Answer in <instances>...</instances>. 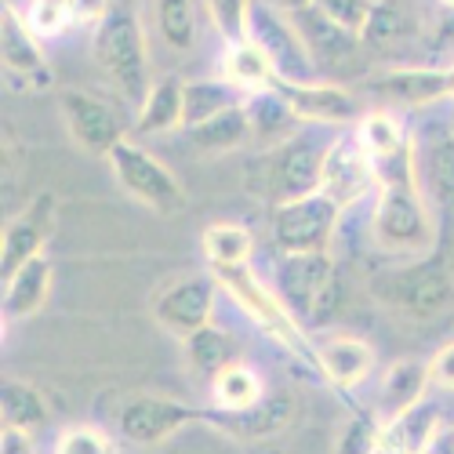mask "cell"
Returning a JSON list of instances; mask_svg holds the SVG:
<instances>
[{
	"mask_svg": "<svg viewBox=\"0 0 454 454\" xmlns=\"http://www.w3.org/2000/svg\"><path fill=\"white\" fill-rule=\"evenodd\" d=\"M407 142L422 197L429 207L454 215V95L414 109L407 121Z\"/></svg>",
	"mask_w": 454,
	"mask_h": 454,
	"instance_id": "6da1fadb",
	"label": "cell"
},
{
	"mask_svg": "<svg viewBox=\"0 0 454 454\" xmlns=\"http://www.w3.org/2000/svg\"><path fill=\"white\" fill-rule=\"evenodd\" d=\"M371 233L382 251L414 254L422 258L436 244V225L429 215V200L422 197L419 182H389L378 185L374 211H371Z\"/></svg>",
	"mask_w": 454,
	"mask_h": 454,
	"instance_id": "7a4b0ae2",
	"label": "cell"
},
{
	"mask_svg": "<svg viewBox=\"0 0 454 454\" xmlns=\"http://www.w3.org/2000/svg\"><path fill=\"white\" fill-rule=\"evenodd\" d=\"M215 277H218V284L233 294V301L237 306L266 331L270 338H277V342L306 367L309 374H320L324 378V371H320V356H317V349H313V342L306 338V331H301V324L294 320V313L280 301V294L277 291H270L266 284H262L254 273H251V266H237V270H211Z\"/></svg>",
	"mask_w": 454,
	"mask_h": 454,
	"instance_id": "3957f363",
	"label": "cell"
},
{
	"mask_svg": "<svg viewBox=\"0 0 454 454\" xmlns=\"http://www.w3.org/2000/svg\"><path fill=\"white\" fill-rule=\"evenodd\" d=\"M374 294L407 320H436L454 309V270L443 254H422L378 277Z\"/></svg>",
	"mask_w": 454,
	"mask_h": 454,
	"instance_id": "277c9868",
	"label": "cell"
},
{
	"mask_svg": "<svg viewBox=\"0 0 454 454\" xmlns=\"http://www.w3.org/2000/svg\"><path fill=\"white\" fill-rule=\"evenodd\" d=\"M334 135L320 124L298 128L291 138L277 142L273 153L262 160L266 164V182H262V197H273L277 204L301 200L320 193V178H324V157L331 149Z\"/></svg>",
	"mask_w": 454,
	"mask_h": 454,
	"instance_id": "5b68a950",
	"label": "cell"
},
{
	"mask_svg": "<svg viewBox=\"0 0 454 454\" xmlns=\"http://www.w3.org/2000/svg\"><path fill=\"white\" fill-rule=\"evenodd\" d=\"M95 59L106 69V77L124 91V98L142 109L149 95V55H145V36L131 8H113L102 26L95 29Z\"/></svg>",
	"mask_w": 454,
	"mask_h": 454,
	"instance_id": "8992f818",
	"label": "cell"
},
{
	"mask_svg": "<svg viewBox=\"0 0 454 454\" xmlns=\"http://www.w3.org/2000/svg\"><path fill=\"white\" fill-rule=\"evenodd\" d=\"M280 301L294 313L298 324H324L334 313L338 301V277L327 251L309 254H284L277 266V287Z\"/></svg>",
	"mask_w": 454,
	"mask_h": 454,
	"instance_id": "52a82bcc",
	"label": "cell"
},
{
	"mask_svg": "<svg viewBox=\"0 0 454 454\" xmlns=\"http://www.w3.org/2000/svg\"><path fill=\"white\" fill-rule=\"evenodd\" d=\"M106 160H109L113 175H117V182L124 185V193H131L138 204L153 207L160 215H178L185 207L182 182L171 175L168 164H160L153 153H145L142 145L124 138Z\"/></svg>",
	"mask_w": 454,
	"mask_h": 454,
	"instance_id": "ba28073f",
	"label": "cell"
},
{
	"mask_svg": "<svg viewBox=\"0 0 454 454\" xmlns=\"http://www.w3.org/2000/svg\"><path fill=\"white\" fill-rule=\"evenodd\" d=\"M251 41L266 51L277 69V84H317V59L298 36L294 22L280 12L254 0L251 4Z\"/></svg>",
	"mask_w": 454,
	"mask_h": 454,
	"instance_id": "9c48e42d",
	"label": "cell"
},
{
	"mask_svg": "<svg viewBox=\"0 0 454 454\" xmlns=\"http://www.w3.org/2000/svg\"><path fill=\"white\" fill-rule=\"evenodd\" d=\"M338 215H342V207H338L331 197H324V193L277 204L273 207V222H270L273 244L284 254L327 251V244L334 237V225H338Z\"/></svg>",
	"mask_w": 454,
	"mask_h": 454,
	"instance_id": "30bf717a",
	"label": "cell"
},
{
	"mask_svg": "<svg viewBox=\"0 0 454 454\" xmlns=\"http://www.w3.org/2000/svg\"><path fill=\"white\" fill-rule=\"evenodd\" d=\"M204 419V411L189 407L182 400H171V396H131L121 414H117V433L128 440V443H138V447H153V443H164L168 436H175L182 426H193Z\"/></svg>",
	"mask_w": 454,
	"mask_h": 454,
	"instance_id": "8fae6325",
	"label": "cell"
},
{
	"mask_svg": "<svg viewBox=\"0 0 454 454\" xmlns=\"http://www.w3.org/2000/svg\"><path fill=\"white\" fill-rule=\"evenodd\" d=\"M320 193L331 197L338 207H353L364 197L378 193V178L374 164L364 153V145L356 135H334L327 157H324V178H320Z\"/></svg>",
	"mask_w": 454,
	"mask_h": 454,
	"instance_id": "7c38bea8",
	"label": "cell"
},
{
	"mask_svg": "<svg viewBox=\"0 0 454 454\" xmlns=\"http://www.w3.org/2000/svg\"><path fill=\"white\" fill-rule=\"evenodd\" d=\"M215 291H218V277L215 273H193L182 277L175 284H168L157 301H153V317L164 331L189 338L193 331L211 324V309H215Z\"/></svg>",
	"mask_w": 454,
	"mask_h": 454,
	"instance_id": "4fadbf2b",
	"label": "cell"
},
{
	"mask_svg": "<svg viewBox=\"0 0 454 454\" xmlns=\"http://www.w3.org/2000/svg\"><path fill=\"white\" fill-rule=\"evenodd\" d=\"M59 109L62 121L84 153L91 157H109L113 149L124 142V124L106 102H98L95 95L81 91V88H66L59 95Z\"/></svg>",
	"mask_w": 454,
	"mask_h": 454,
	"instance_id": "5bb4252c",
	"label": "cell"
},
{
	"mask_svg": "<svg viewBox=\"0 0 454 454\" xmlns=\"http://www.w3.org/2000/svg\"><path fill=\"white\" fill-rule=\"evenodd\" d=\"M55 230V197L36 193L0 233V280H12L26 262L44 254V244Z\"/></svg>",
	"mask_w": 454,
	"mask_h": 454,
	"instance_id": "9a60e30c",
	"label": "cell"
},
{
	"mask_svg": "<svg viewBox=\"0 0 454 454\" xmlns=\"http://www.w3.org/2000/svg\"><path fill=\"white\" fill-rule=\"evenodd\" d=\"M0 59L4 69L12 73L15 84H29V88H51V66L44 59L41 36H36L26 22V15H19L12 4H4L0 12Z\"/></svg>",
	"mask_w": 454,
	"mask_h": 454,
	"instance_id": "2e32d148",
	"label": "cell"
},
{
	"mask_svg": "<svg viewBox=\"0 0 454 454\" xmlns=\"http://www.w3.org/2000/svg\"><path fill=\"white\" fill-rule=\"evenodd\" d=\"M291 414H294V403L291 396L284 393H266L258 403L244 407V411H218V407H207L204 419L211 429L233 436V440H266V436H277L291 426Z\"/></svg>",
	"mask_w": 454,
	"mask_h": 454,
	"instance_id": "e0dca14e",
	"label": "cell"
},
{
	"mask_svg": "<svg viewBox=\"0 0 454 454\" xmlns=\"http://www.w3.org/2000/svg\"><path fill=\"white\" fill-rule=\"evenodd\" d=\"M277 91L291 102L301 124H320V128L360 124V106L346 88L317 81V84H277Z\"/></svg>",
	"mask_w": 454,
	"mask_h": 454,
	"instance_id": "ac0fdd59",
	"label": "cell"
},
{
	"mask_svg": "<svg viewBox=\"0 0 454 454\" xmlns=\"http://www.w3.org/2000/svg\"><path fill=\"white\" fill-rule=\"evenodd\" d=\"M374 95H386L403 109H426L440 98L454 95V73L450 69H389L378 81H371Z\"/></svg>",
	"mask_w": 454,
	"mask_h": 454,
	"instance_id": "d6986e66",
	"label": "cell"
},
{
	"mask_svg": "<svg viewBox=\"0 0 454 454\" xmlns=\"http://www.w3.org/2000/svg\"><path fill=\"white\" fill-rule=\"evenodd\" d=\"M443 433L440 407L433 400H422L419 407L403 411L400 419L382 422V440H378V454H429L436 436Z\"/></svg>",
	"mask_w": 454,
	"mask_h": 454,
	"instance_id": "ffe728a7",
	"label": "cell"
},
{
	"mask_svg": "<svg viewBox=\"0 0 454 454\" xmlns=\"http://www.w3.org/2000/svg\"><path fill=\"white\" fill-rule=\"evenodd\" d=\"M287 19L294 22L298 36L306 41V48H309V55H313L317 62H346V59H353L356 48H360V36L349 33L346 26H338L334 19H327L317 4L301 8V12H291Z\"/></svg>",
	"mask_w": 454,
	"mask_h": 454,
	"instance_id": "44dd1931",
	"label": "cell"
},
{
	"mask_svg": "<svg viewBox=\"0 0 454 454\" xmlns=\"http://www.w3.org/2000/svg\"><path fill=\"white\" fill-rule=\"evenodd\" d=\"M429 364L426 360H396L393 367H386V378H382V393H378V411H382V422H393L400 419L403 411L419 407L426 400V389H429Z\"/></svg>",
	"mask_w": 454,
	"mask_h": 454,
	"instance_id": "7402d4cb",
	"label": "cell"
},
{
	"mask_svg": "<svg viewBox=\"0 0 454 454\" xmlns=\"http://www.w3.org/2000/svg\"><path fill=\"white\" fill-rule=\"evenodd\" d=\"M320 356V371L327 382H334L338 389H356L364 378L374 371V349L364 338L353 334H334L317 349Z\"/></svg>",
	"mask_w": 454,
	"mask_h": 454,
	"instance_id": "603a6c76",
	"label": "cell"
},
{
	"mask_svg": "<svg viewBox=\"0 0 454 454\" xmlns=\"http://www.w3.org/2000/svg\"><path fill=\"white\" fill-rule=\"evenodd\" d=\"M48 291H51V258L36 254L12 280H4V306H0L4 309V324L26 320L36 309H44Z\"/></svg>",
	"mask_w": 454,
	"mask_h": 454,
	"instance_id": "cb8c5ba5",
	"label": "cell"
},
{
	"mask_svg": "<svg viewBox=\"0 0 454 454\" xmlns=\"http://www.w3.org/2000/svg\"><path fill=\"white\" fill-rule=\"evenodd\" d=\"M222 81H230L244 95H258L277 88V69L254 41H240V44H230L222 55Z\"/></svg>",
	"mask_w": 454,
	"mask_h": 454,
	"instance_id": "d4e9b609",
	"label": "cell"
},
{
	"mask_svg": "<svg viewBox=\"0 0 454 454\" xmlns=\"http://www.w3.org/2000/svg\"><path fill=\"white\" fill-rule=\"evenodd\" d=\"M185 128V81L182 77H164L160 84L149 88L142 109H138V135H164Z\"/></svg>",
	"mask_w": 454,
	"mask_h": 454,
	"instance_id": "484cf974",
	"label": "cell"
},
{
	"mask_svg": "<svg viewBox=\"0 0 454 454\" xmlns=\"http://www.w3.org/2000/svg\"><path fill=\"white\" fill-rule=\"evenodd\" d=\"M0 419L8 429H22V433H41L51 422V411L44 393L22 382V378H8L0 386Z\"/></svg>",
	"mask_w": 454,
	"mask_h": 454,
	"instance_id": "4316f807",
	"label": "cell"
},
{
	"mask_svg": "<svg viewBox=\"0 0 454 454\" xmlns=\"http://www.w3.org/2000/svg\"><path fill=\"white\" fill-rule=\"evenodd\" d=\"M244 113H247L251 135H258V138H270V142H284V138H291V135L301 128V121L294 117L291 102H287V98H284L277 88H270V91H258V95H247Z\"/></svg>",
	"mask_w": 454,
	"mask_h": 454,
	"instance_id": "83f0119b",
	"label": "cell"
},
{
	"mask_svg": "<svg viewBox=\"0 0 454 454\" xmlns=\"http://www.w3.org/2000/svg\"><path fill=\"white\" fill-rule=\"evenodd\" d=\"M240 95L244 91H237L230 81H185V131L244 106Z\"/></svg>",
	"mask_w": 454,
	"mask_h": 454,
	"instance_id": "f1b7e54d",
	"label": "cell"
},
{
	"mask_svg": "<svg viewBox=\"0 0 454 454\" xmlns=\"http://www.w3.org/2000/svg\"><path fill=\"white\" fill-rule=\"evenodd\" d=\"M211 393H215L211 400L218 411H244L266 396V382H262V374L254 367L233 360L230 367H222L211 378Z\"/></svg>",
	"mask_w": 454,
	"mask_h": 454,
	"instance_id": "f546056e",
	"label": "cell"
},
{
	"mask_svg": "<svg viewBox=\"0 0 454 454\" xmlns=\"http://www.w3.org/2000/svg\"><path fill=\"white\" fill-rule=\"evenodd\" d=\"M254 251V240L244 225L237 222H218L204 233V254L211 262V270H237L247 266Z\"/></svg>",
	"mask_w": 454,
	"mask_h": 454,
	"instance_id": "4dcf8cb0",
	"label": "cell"
},
{
	"mask_svg": "<svg viewBox=\"0 0 454 454\" xmlns=\"http://www.w3.org/2000/svg\"><path fill=\"white\" fill-rule=\"evenodd\" d=\"M356 142L364 145V153L374 160H386L393 153H400V149L407 145V128L389 117V113H364L360 124H356Z\"/></svg>",
	"mask_w": 454,
	"mask_h": 454,
	"instance_id": "1f68e13d",
	"label": "cell"
},
{
	"mask_svg": "<svg viewBox=\"0 0 454 454\" xmlns=\"http://www.w3.org/2000/svg\"><path fill=\"white\" fill-rule=\"evenodd\" d=\"M185 356L200 374L215 378L222 367L233 364V338L225 334L222 327L207 324V327H200V331H193L185 338Z\"/></svg>",
	"mask_w": 454,
	"mask_h": 454,
	"instance_id": "d6a6232c",
	"label": "cell"
},
{
	"mask_svg": "<svg viewBox=\"0 0 454 454\" xmlns=\"http://www.w3.org/2000/svg\"><path fill=\"white\" fill-rule=\"evenodd\" d=\"M157 29L175 51H189L197 41L193 0H157Z\"/></svg>",
	"mask_w": 454,
	"mask_h": 454,
	"instance_id": "836d02e7",
	"label": "cell"
},
{
	"mask_svg": "<svg viewBox=\"0 0 454 454\" xmlns=\"http://www.w3.org/2000/svg\"><path fill=\"white\" fill-rule=\"evenodd\" d=\"M247 135H251V124H247L244 106H237V109L222 113V117H215V121L189 131V138H193L200 149H237Z\"/></svg>",
	"mask_w": 454,
	"mask_h": 454,
	"instance_id": "e575fe53",
	"label": "cell"
},
{
	"mask_svg": "<svg viewBox=\"0 0 454 454\" xmlns=\"http://www.w3.org/2000/svg\"><path fill=\"white\" fill-rule=\"evenodd\" d=\"M378 440H382V422L371 411H356L338 433L334 454H378Z\"/></svg>",
	"mask_w": 454,
	"mask_h": 454,
	"instance_id": "d590c367",
	"label": "cell"
},
{
	"mask_svg": "<svg viewBox=\"0 0 454 454\" xmlns=\"http://www.w3.org/2000/svg\"><path fill=\"white\" fill-rule=\"evenodd\" d=\"M251 4L254 0H207L215 29L225 36V44L251 41Z\"/></svg>",
	"mask_w": 454,
	"mask_h": 454,
	"instance_id": "8d00e7d4",
	"label": "cell"
},
{
	"mask_svg": "<svg viewBox=\"0 0 454 454\" xmlns=\"http://www.w3.org/2000/svg\"><path fill=\"white\" fill-rule=\"evenodd\" d=\"M403 12L396 8V4H374V12H371V19H367V26H364V33H360V44H367V48H378V51H386V48H393L400 36H403Z\"/></svg>",
	"mask_w": 454,
	"mask_h": 454,
	"instance_id": "74e56055",
	"label": "cell"
},
{
	"mask_svg": "<svg viewBox=\"0 0 454 454\" xmlns=\"http://www.w3.org/2000/svg\"><path fill=\"white\" fill-rule=\"evenodd\" d=\"M55 454H117V443L98 426H73L55 440Z\"/></svg>",
	"mask_w": 454,
	"mask_h": 454,
	"instance_id": "f35d334b",
	"label": "cell"
},
{
	"mask_svg": "<svg viewBox=\"0 0 454 454\" xmlns=\"http://www.w3.org/2000/svg\"><path fill=\"white\" fill-rule=\"evenodd\" d=\"M29 29L41 36H59L69 26V12H66V0H29V12H26Z\"/></svg>",
	"mask_w": 454,
	"mask_h": 454,
	"instance_id": "ab89813d",
	"label": "cell"
},
{
	"mask_svg": "<svg viewBox=\"0 0 454 454\" xmlns=\"http://www.w3.org/2000/svg\"><path fill=\"white\" fill-rule=\"evenodd\" d=\"M313 4L327 15V19H334L338 26H346L349 33H364V26H367V19H371V12H374V0H313Z\"/></svg>",
	"mask_w": 454,
	"mask_h": 454,
	"instance_id": "60d3db41",
	"label": "cell"
},
{
	"mask_svg": "<svg viewBox=\"0 0 454 454\" xmlns=\"http://www.w3.org/2000/svg\"><path fill=\"white\" fill-rule=\"evenodd\" d=\"M66 12L73 26H102V19L113 12L109 0H66Z\"/></svg>",
	"mask_w": 454,
	"mask_h": 454,
	"instance_id": "b9f144b4",
	"label": "cell"
},
{
	"mask_svg": "<svg viewBox=\"0 0 454 454\" xmlns=\"http://www.w3.org/2000/svg\"><path fill=\"white\" fill-rule=\"evenodd\" d=\"M429 382L443 393H454V342L443 346L433 360H429Z\"/></svg>",
	"mask_w": 454,
	"mask_h": 454,
	"instance_id": "7bdbcfd3",
	"label": "cell"
},
{
	"mask_svg": "<svg viewBox=\"0 0 454 454\" xmlns=\"http://www.w3.org/2000/svg\"><path fill=\"white\" fill-rule=\"evenodd\" d=\"M0 454H36L33 447V433H22V429H8L0 433Z\"/></svg>",
	"mask_w": 454,
	"mask_h": 454,
	"instance_id": "ee69618b",
	"label": "cell"
},
{
	"mask_svg": "<svg viewBox=\"0 0 454 454\" xmlns=\"http://www.w3.org/2000/svg\"><path fill=\"white\" fill-rule=\"evenodd\" d=\"M436 48H454V12H450V19H443V26H440Z\"/></svg>",
	"mask_w": 454,
	"mask_h": 454,
	"instance_id": "f6af8a7d",
	"label": "cell"
},
{
	"mask_svg": "<svg viewBox=\"0 0 454 454\" xmlns=\"http://www.w3.org/2000/svg\"><path fill=\"white\" fill-rule=\"evenodd\" d=\"M309 4H313V0H277V8L287 12V15H291V12H301V8H309Z\"/></svg>",
	"mask_w": 454,
	"mask_h": 454,
	"instance_id": "bcb514c9",
	"label": "cell"
},
{
	"mask_svg": "<svg viewBox=\"0 0 454 454\" xmlns=\"http://www.w3.org/2000/svg\"><path fill=\"white\" fill-rule=\"evenodd\" d=\"M443 4H447V8H450V12H454V0H443Z\"/></svg>",
	"mask_w": 454,
	"mask_h": 454,
	"instance_id": "7dc6e473",
	"label": "cell"
},
{
	"mask_svg": "<svg viewBox=\"0 0 454 454\" xmlns=\"http://www.w3.org/2000/svg\"><path fill=\"white\" fill-rule=\"evenodd\" d=\"M450 73H454V66H450Z\"/></svg>",
	"mask_w": 454,
	"mask_h": 454,
	"instance_id": "c3c4849f",
	"label": "cell"
}]
</instances>
